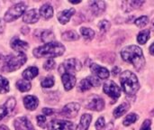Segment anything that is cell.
I'll list each match as a JSON object with an SVG mask.
<instances>
[{
	"label": "cell",
	"instance_id": "obj_29",
	"mask_svg": "<svg viewBox=\"0 0 154 130\" xmlns=\"http://www.w3.org/2000/svg\"><path fill=\"white\" fill-rule=\"evenodd\" d=\"M79 38V36L75 31H68L62 34V39L65 41H77Z\"/></svg>",
	"mask_w": 154,
	"mask_h": 130
},
{
	"label": "cell",
	"instance_id": "obj_25",
	"mask_svg": "<svg viewBox=\"0 0 154 130\" xmlns=\"http://www.w3.org/2000/svg\"><path fill=\"white\" fill-rule=\"evenodd\" d=\"M143 4V1H125V2H123L124 9L126 12H129V11H132L135 8H138Z\"/></svg>",
	"mask_w": 154,
	"mask_h": 130
},
{
	"label": "cell",
	"instance_id": "obj_22",
	"mask_svg": "<svg viewBox=\"0 0 154 130\" xmlns=\"http://www.w3.org/2000/svg\"><path fill=\"white\" fill-rule=\"evenodd\" d=\"M40 14L45 18V19H50L53 15V8L51 5L45 4L40 8Z\"/></svg>",
	"mask_w": 154,
	"mask_h": 130
},
{
	"label": "cell",
	"instance_id": "obj_27",
	"mask_svg": "<svg viewBox=\"0 0 154 130\" xmlns=\"http://www.w3.org/2000/svg\"><path fill=\"white\" fill-rule=\"evenodd\" d=\"M41 39L43 43H52V41L54 40V34L51 31L46 30L44 32L42 33L41 35Z\"/></svg>",
	"mask_w": 154,
	"mask_h": 130
},
{
	"label": "cell",
	"instance_id": "obj_46",
	"mask_svg": "<svg viewBox=\"0 0 154 130\" xmlns=\"http://www.w3.org/2000/svg\"><path fill=\"white\" fill-rule=\"evenodd\" d=\"M152 26H153V28H154V19L152 20Z\"/></svg>",
	"mask_w": 154,
	"mask_h": 130
},
{
	"label": "cell",
	"instance_id": "obj_34",
	"mask_svg": "<svg viewBox=\"0 0 154 130\" xmlns=\"http://www.w3.org/2000/svg\"><path fill=\"white\" fill-rule=\"evenodd\" d=\"M111 24L107 20H102L99 24H98V28L100 30L101 33H106L108 31V29L110 28Z\"/></svg>",
	"mask_w": 154,
	"mask_h": 130
},
{
	"label": "cell",
	"instance_id": "obj_8",
	"mask_svg": "<svg viewBox=\"0 0 154 130\" xmlns=\"http://www.w3.org/2000/svg\"><path fill=\"white\" fill-rule=\"evenodd\" d=\"M49 130H73L74 124L70 121L54 119L48 124Z\"/></svg>",
	"mask_w": 154,
	"mask_h": 130
},
{
	"label": "cell",
	"instance_id": "obj_33",
	"mask_svg": "<svg viewBox=\"0 0 154 130\" xmlns=\"http://www.w3.org/2000/svg\"><path fill=\"white\" fill-rule=\"evenodd\" d=\"M148 22H149V18H148V16H146V15H143V16H141V17H139V18H137L136 20H135V24L138 26V27H140V28H143V27H144L147 24H148Z\"/></svg>",
	"mask_w": 154,
	"mask_h": 130
},
{
	"label": "cell",
	"instance_id": "obj_17",
	"mask_svg": "<svg viewBox=\"0 0 154 130\" xmlns=\"http://www.w3.org/2000/svg\"><path fill=\"white\" fill-rule=\"evenodd\" d=\"M89 6L95 15H100L106 10V4L104 1H90Z\"/></svg>",
	"mask_w": 154,
	"mask_h": 130
},
{
	"label": "cell",
	"instance_id": "obj_45",
	"mask_svg": "<svg viewBox=\"0 0 154 130\" xmlns=\"http://www.w3.org/2000/svg\"><path fill=\"white\" fill-rule=\"evenodd\" d=\"M71 4H79V3H80V1H69Z\"/></svg>",
	"mask_w": 154,
	"mask_h": 130
},
{
	"label": "cell",
	"instance_id": "obj_23",
	"mask_svg": "<svg viewBox=\"0 0 154 130\" xmlns=\"http://www.w3.org/2000/svg\"><path fill=\"white\" fill-rule=\"evenodd\" d=\"M38 73H39V71L37 67H29L23 72V77L24 80L30 81L35 78L38 75Z\"/></svg>",
	"mask_w": 154,
	"mask_h": 130
},
{
	"label": "cell",
	"instance_id": "obj_20",
	"mask_svg": "<svg viewBox=\"0 0 154 130\" xmlns=\"http://www.w3.org/2000/svg\"><path fill=\"white\" fill-rule=\"evenodd\" d=\"M75 14V9L74 8H69V9H66L60 13H59L58 14V20L60 24H67L69 19L71 18V16Z\"/></svg>",
	"mask_w": 154,
	"mask_h": 130
},
{
	"label": "cell",
	"instance_id": "obj_38",
	"mask_svg": "<svg viewBox=\"0 0 154 130\" xmlns=\"http://www.w3.org/2000/svg\"><path fill=\"white\" fill-rule=\"evenodd\" d=\"M96 128L97 130H102L103 128L105 127V119L103 117H100L97 121L96 122V125H95Z\"/></svg>",
	"mask_w": 154,
	"mask_h": 130
},
{
	"label": "cell",
	"instance_id": "obj_24",
	"mask_svg": "<svg viewBox=\"0 0 154 130\" xmlns=\"http://www.w3.org/2000/svg\"><path fill=\"white\" fill-rule=\"evenodd\" d=\"M130 109V105L127 102H125L123 104H121L120 106H118L115 110H114V116L116 119H118L120 117H122L125 112L128 111V109Z\"/></svg>",
	"mask_w": 154,
	"mask_h": 130
},
{
	"label": "cell",
	"instance_id": "obj_4",
	"mask_svg": "<svg viewBox=\"0 0 154 130\" xmlns=\"http://www.w3.org/2000/svg\"><path fill=\"white\" fill-rule=\"evenodd\" d=\"M27 61L26 55L24 53H18L17 55H8L1 60L0 66L1 70L7 72H12L14 71L21 68Z\"/></svg>",
	"mask_w": 154,
	"mask_h": 130
},
{
	"label": "cell",
	"instance_id": "obj_2",
	"mask_svg": "<svg viewBox=\"0 0 154 130\" xmlns=\"http://www.w3.org/2000/svg\"><path fill=\"white\" fill-rule=\"evenodd\" d=\"M64 52L65 47L61 43L58 42H52L34 49L33 55L36 58H54L62 55Z\"/></svg>",
	"mask_w": 154,
	"mask_h": 130
},
{
	"label": "cell",
	"instance_id": "obj_41",
	"mask_svg": "<svg viewBox=\"0 0 154 130\" xmlns=\"http://www.w3.org/2000/svg\"><path fill=\"white\" fill-rule=\"evenodd\" d=\"M5 22L0 18V34L4 32V30H5Z\"/></svg>",
	"mask_w": 154,
	"mask_h": 130
},
{
	"label": "cell",
	"instance_id": "obj_16",
	"mask_svg": "<svg viewBox=\"0 0 154 130\" xmlns=\"http://www.w3.org/2000/svg\"><path fill=\"white\" fill-rule=\"evenodd\" d=\"M62 83L66 90H70L76 84V77L71 73H64L61 76Z\"/></svg>",
	"mask_w": 154,
	"mask_h": 130
},
{
	"label": "cell",
	"instance_id": "obj_21",
	"mask_svg": "<svg viewBox=\"0 0 154 130\" xmlns=\"http://www.w3.org/2000/svg\"><path fill=\"white\" fill-rule=\"evenodd\" d=\"M91 120H92L91 115L84 114L80 119V122H79V126L77 127V130H88L90 126Z\"/></svg>",
	"mask_w": 154,
	"mask_h": 130
},
{
	"label": "cell",
	"instance_id": "obj_13",
	"mask_svg": "<svg viewBox=\"0 0 154 130\" xmlns=\"http://www.w3.org/2000/svg\"><path fill=\"white\" fill-rule=\"evenodd\" d=\"M15 104V100L14 98H9L4 105L0 106V120L7 116L14 109Z\"/></svg>",
	"mask_w": 154,
	"mask_h": 130
},
{
	"label": "cell",
	"instance_id": "obj_36",
	"mask_svg": "<svg viewBox=\"0 0 154 130\" xmlns=\"http://www.w3.org/2000/svg\"><path fill=\"white\" fill-rule=\"evenodd\" d=\"M55 62L52 60V59H49L43 65V68L46 70V71H51L55 68Z\"/></svg>",
	"mask_w": 154,
	"mask_h": 130
},
{
	"label": "cell",
	"instance_id": "obj_39",
	"mask_svg": "<svg viewBox=\"0 0 154 130\" xmlns=\"http://www.w3.org/2000/svg\"><path fill=\"white\" fill-rule=\"evenodd\" d=\"M151 124H152V121L150 119L144 120V122L143 123L140 130H151Z\"/></svg>",
	"mask_w": 154,
	"mask_h": 130
},
{
	"label": "cell",
	"instance_id": "obj_10",
	"mask_svg": "<svg viewBox=\"0 0 154 130\" xmlns=\"http://www.w3.org/2000/svg\"><path fill=\"white\" fill-rule=\"evenodd\" d=\"M79 109H80V105L79 103H76V102L69 103L62 109L61 115L65 118L72 119L77 116Z\"/></svg>",
	"mask_w": 154,
	"mask_h": 130
},
{
	"label": "cell",
	"instance_id": "obj_42",
	"mask_svg": "<svg viewBox=\"0 0 154 130\" xmlns=\"http://www.w3.org/2000/svg\"><path fill=\"white\" fill-rule=\"evenodd\" d=\"M120 68L119 67H115L114 69H113V71H112V72H113V74L115 75V76H116L119 72H120Z\"/></svg>",
	"mask_w": 154,
	"mask_h": 130
},
{
	"label": "cell",
	"instance_id": "obj_44",
	"mask_svg": "<svg viewBox=\"0 0 154 130\" xmlns=\"http://www.w3.org/2000/svg\"><path fill=\"white\" fill-rule=\"evenodd\" d=\"M150 52H151L152 55H154V43L150 46Z\"/></svg>",
	"mask_w": 154,
	"mask_h": 130
},
{
	"label": "cell",
	"instance_id": "obj_30",
	"mask_svg": "<svg viewBox=\"0 0 154 130\" xmlns=\"http://www.w3.org/2000/svg\"><path fill=\"white\" fill-rule=\"evenodd\" d=\"M80 33L82 34V36L87 39V40H91L94 38L95 36V32L90 29V28H87V27H81L80 28Z\"/></svg>",
	"mask_w": 154,
	"mask_h": 130
},
{
	"label": "cell",
	"instance_id": "obj_6",
	"mask_svg": "<svg viewBox=\"0 0 154 130\" xmlns=\"http://www.w3.org/2000/svg\"><path fill=\"white\" fill-rule=\"evenodd\" d=\"M81 68H82L81 62L79 60L75 59V58H71V59L66 60L60 66L59 71L61 74H64V73H71V74H73V72L80 71Z\"/></svg>",
	"mask_w": 154,
	"mask_h": 130
},
{
	"label": "cell",
	"instance_id": "obj_3",
	"mask_svg": "<svg viewBox=\"0 0 154 130\" xmlns=\"http://www.w3.org/2000/svg\"><path fill=\"white\" fill-rule=\"evenodd\" d=\"M120 81L125 93L128 96L134 95L140 89L139 81L134 73L130 71L122 72L120 76Z\"/></svg>",
	"mask_w": 154,
	"mask_h": 130
},
{
	"label": "cell",
	"instance_id": "obj_40",
	"mask_svg": "<svg viewBox=\"0 0 154 130\" xmlns=\"http://www.w3.org/2000/svg\"><path fill=\"white\" fill-rule=\"evenodd\" d=\"M42 113L45 115V116H51L53 114V110L51 109H48V108H45L42 109Z\"/></svg>",
	"mask_w": 154,
	"mask_h": 130
},
{
	"label": "cell",
	"instance_id": "obj_19",
	"mask_svg": "<svg viewBox=\"0 0 154 130\" xmlns=\"http://www.w3.org/2000/svg\"><path fill=\"white\" fill-rule=\"evenodd\" d=\"M23 104H24V107L28 110L32 111V110L36 109V108L38 107L39 100H38V99L35 96L29 95V96L24 97V99H23Z\"/></svg>",
	"mask_w": 154,
	"mask_h": 130
},
{
	"label": "cell",
	"instance_id": "obj_28",
	"mask_svg": "<svg viewBox=\"0 0 154 130\" xmlns=\"http://www.w3.org/2000/svg\"><path fill=\"white\" fill-rule=\"evenodd\" d=\"M149 38H150V31L149 30H143V31H141L139 33V34L137 36V41L141 44H144L149 40Z\"/></svg>",
	"mask_w": 154,
	"mask_h": 130
},
{
	"label": "cell",
	"instance_id": "obj_14",
	"mask_svg": "<svg viewBox=\"0 0 154 130\" xmlns=\"http://www.w3.org/2000/svg\"><path fill=\"white\" fill-rule=\"evenodd\" d=\"M10 45L13 50H14L15 52H17L19 53H23L29 48V44L26 42L22 41L17 37H14L11 40Z\"/></svg>",
	"mask_w": 154,
	"mask_h": 130
},
{
	"label": "cell",
	"instance_id": "obj_43",
	"mask_svg": "<svg viewBox=\"0 0 154 130\" xmlns=\"http://www.w3.org/2000/svg\"><path fill=\"white\" fill-rule=\"evenodd\" d=\"M21 31H22V33H23L26 34V33H29V28H28V27L23 26V29H22Z\"/></svg>",
	"mask_w": 154,
	"mask_h": 130
},
{
	"label": "cell",
	"instance_id": "obj_37",
	"mask_svg": "<svg viewBox=\"0 0 154 130\" xmlns=\"http://www.w3.org/2000/svg\"><path fill=\"white\" fill-rule=\"evenodd\" d=\"M36 120H37V124L40 128H44L45 126H46V118L45 116H42V115H39L36 117Z\"/></svg>",
	"mask_w": 154,
	"mask_h": 130
},
{
	"label": "cell",
	"instance_id": "obj_1",
	"mask_svg": "<svg viewBox=\"0 0 154 130\" xmlns=\"http://www.w3.org/2000/svg\"><path fill=\"white\" fill-rule=\"evenodd\" d=\"M121 55L125 62L133 64L134 67L138 71H140L145 65L143 50L136 45L125 47L121 52Z\"/></svg>",
	"mask_w": 154,
	"mask_h": 130
},
{
	"label": "cell",
	"instance_id": "obj_12",
	"mask_svg": "<svg viewBox=\"0 0 154 130\" xmlns=\"http://www.w3.org/2000/svg\"><path fill=\"white\" fill-rule=\"evenodd\" d=\"M105 108V101L102 98L98 96H94L87 105L88 109L95 110V111H101Z\"/></svg>",
	"mask_w": 154,
	"mask_h": 130
},
{
	"label": "cell",
	"instance_id": "obj_35",
	"mask_svg": "<svg viewBox=\"0 0 154 130\" xmlns=\"http://www.w3.org/2000/svg\"><path fill=\"white\" fill-rule=\"evenodd\" d=\"M42 88H51L54 85V79L52 77H47L42 81Z\"/></svg>",
	"mask_w": 154,
	"mask_h": 130
},
{
	"label": "cell",
	"instance_id": "obj_31",
	"mask_svg": "<svg viewBox=\"0 0 154 130\" xmlns=\"http://www.w3.org/2000/svg\"><path fill=\"white\" fill-rule=\"evenodd\" d=\"M9 91V82L8 81L0 75V93L5 94Z\"/></svg>",
	"mask_w": 154,
	"mask_h": 130
},
{
	"label": "cell",
	"instance_id": "obj_26",
	"mask_svg": "<svg viewBox=\"0 0 154 130\" xmlns=\"http://www.w3.org/2000/svg\"><path fill=\"white\" fill-rule=\"evenodd\" d=\"M16 87L17 89L22 91V92H26L28 90H31V82L29 81H26V80H19L17 82H16Z\"/></svg>",
	"mask_w": 154,
	"mask_h": 130
},
{
	"label": "cell",
	"instance_id": "obj_15",
	"mask_svg": "<svg viewBox=\"0 0 154 130\" xmlns=\"http://www.w3.org/2000/svg\"><path fill=\"white\" fill-rule=\"evenodd\" d=\"M90 70H91V71L95 74V75H97L98 78H100V79H102V80H105V79H107L108 77H109V75H110V73H109V71L107 70V69H106V68H104V67H101L100 65H98V64H92L91 66H90Z\"/></svg>",
	"mask_w": 154,
	"mask_h": 130
},
{
	"label": "cell",
	"instance_id": "obj_5",
	"mask_svg": "<svg viewBox=\"0 0 154 130\" xmlns=\"http://www.w3.org/2000/svg\"><path fill=\"white\" fill-rule=\"evenodd\" d=\"M25 9H26V5L24 3H18V4L11 6L5 13V14L4 16V21L10 23V22L16 20L24 13Z\"/></svg>",
	"mask_w": 154,
	"mask_h": 130
},
{
	"label": "cell",
	"instance_id": "obj_32",
	"mask_svg": "<svg viewBox=\"0 0 154 130\" xmlns=\"http://www.w3.org/2000/svg\"><path fill=\"white\" fill-rule=\"evenodd\" d=\"M138 119V116L134 113H132V114H129L125 117V119H124V125L128 127L130 126L131 124L136 122V120Z\"/></svg>",
	"mask_w": 154,
	"mask_h": 130
},
{
	"label": "cell",
	"instance_id": "obj_18",
	"mask_svg": "<svg viewBox=\"0 0 154 130\" xmlns=\"http://www.w3.org/2000/svg\"><path fill=\"white\" fill-rule=\"evenodd\" d=\"M39 17L40 15L38 14V11L36 9H31L23 14V20L26 24H34L39 20Z\"/></svg>",
	"mask_w": 154,
	"mask_h": 130
},
{
	"label": "cell",
	"instance_id": "obj_11",
	"mask_svg": "<svg viewBox=\"0 0 154 130\" xmlns=\"http://www.w3.org/2000/svg\"><path fill=\"white\" fill-rule=\"evenodd\" d=\"M14 127L15 130H35L32 124L26 117L17 118L14 122Z\"/></svg>",
	"mask_w": 154,
	"mask_h": 130
},
{
	"label": "cell",
	"instance_id": "obj_9",
	"mask_svg": "<svg viewBox=\"0 0 154 130\" xmlns=\"http://www.w3.org/2000/svg\"><path fill=\"white\" fill-rule=\"evenodd\" d=\"M100 85V81L99 80H97L96 77L94 76H90V77H88L84 80H82L80 82H79V91H87L88 90H90L91 88L93 87H97Z\"/></svg>",
	"mask_w": 154,
	"mask_h": 130
},
{
	"label": "cell",
	"instance_id": "obj_7",
	"mask_svg": "<svg viewBox=\"0 0 154 130\" xmlns=\"http://www.w3.org/2000/svg\"><path fill=\"white\" fill-rule=\"evenodd\" d=\"M103 91L109 97H111L112 99H114L115 100L116 99H118L120 97L121 94V90L120 88L113 81H108L104 84L103 87Z\"/></svg>",
	"mask_w": 154,
	"mask_h": 130
}]
</instances>
